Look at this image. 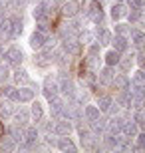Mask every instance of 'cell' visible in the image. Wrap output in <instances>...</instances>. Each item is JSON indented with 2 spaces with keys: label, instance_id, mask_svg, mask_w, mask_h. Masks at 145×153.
<instances>
[{
  "label": "cell",
  "instance_id": "6da1fadb",
  "mask_svg": "<svg viewBox=\"0 0 145 153\" xmlns=\"http://www.w3.org/2000/svg\"><path fill=\"white\" fill-rule=\"evenodd\" d=\"M2 58H6V62L10 64V66L18 68V66L22 64V60H24V52L20 50L18 46H10V48L4 52V56H2Z\"/></svg>",
  "mask_w": 145,
  "mask_h": 153
},
{
  "label": "cell",
  "instance_id": "7a4b0ae2",
  "mask_svg": "<svg viewBox=\"0 0 145 153\" xmlns=\"http://www.w3.org/2000/svg\"><path fill=\"white\" fill-rule=\"evenodd\" d=\"M88 18L91 20L94 24H101L103 22V10H101V2H97V0H94L91 4H89V8H88Z\"/></svg>",
  "mask_w": 145,
  "mask_h": 153
},
{
  "label": "cell",
  "instance_id": "3957f363",
  "mask_svg": "<svg viewBox=\"0 0 145 153\" xmlns=\"http://www.w3.org/2000/svg\"><path fill=\"white\" fill-rule=\"evenodd\" d=\"M62 48H64V52H66V56H80V54H82V42L72 40V38L64 40Z\"/></svg>",
  "mask_w": 145,
  "mask_h": 153
},
{
  "label": "cell",
  "instance_id": "277c9868",
  "mask_svg": "<svg viewBox=\"0 0 145 153\" xmlns=\"http://www.w3.org/2000/svg\"><path fill=\"white\" fill-rule=\"evenodd\" d=\"M34 20L36 22H46L50 18V2H40L36 8H34Z\"/></svg>",
  "mask_w": 145,
  "mask_h": 153
},
{
  "label": "cell",
  "instance_id": "5b68a950",
  "mask_svg": "<svg viewBox=\"0 0 145 153\" xmlns=\"http://www.w3.org/2000/svg\"><path fill=\"white\" fill-rule=\"evenodd\" d=\"M22 30H24V26H22V16H12L10 18V32H8V38H10V40H16L18 36L22 34Z\"/></svg>",
  "mask_w": 145,
  "mask_h": 153
},
{
  "label": "cell",
  "instance_id": "8992f818",
  "mask_svg": "<svg viewBox=\"0 0 145 153\" xmlns=\"http://www.w3.org/2000/svg\"><path fill=\"white\" fill-rule=\"evenodd\" d=\"M131 44L135 46V50L143 52L145 50V32L139 28H133L131 30Z\"/></svg>",
  "mask_w": 145,
  "mask_h": 153
},
{
  "label": "cell",
  "instance_id": "52a82bcc",
  "mask_svg": "<svg viewBox=\"0 0 145 153\" xmlns=\"http://www.w3.org/2000/svg\"><path fill=\"white\" fill-rule=\"evenodd\" d=\"M48 40H50V36H48V34H42V32H38V30H34L32 36H30V46H32L34 50H40L42 46H46Z\"/></svg>",
  "mask_w": 145,
  "mask_h": 153
},
{
  "label": "cell",
  "instance_id": "ba28073f",
  "mask_svg": "<svg viewBox=\"0 0 145 153\" xmlns=\"http://www.w3.org/2000/svg\"><path fill=\"white\" fill-rule=\"evenodd\" d=\"M58 94H60V88H58V82L52 78H46L44 79V96L48 97V100H52V97H56Z\"/></svg>",
  "mask_w": 145,
  "mask_h": 153
},
{
  "label": "cell",
  "instance_id": "9c48e42d",
  "mask_svg": "<svg viewBox=\"0 0 145 153\" xmlns=\"http://www.w3.org/2000/svg\"><path fill=\"white\" fill-rule=\"evenodd\" d=\"M62 10H64V16H68V18H76V16L80 14V10H82V6H80L78 0H70V2H64Z\"/></svg>",
  "mask_w": 145,
  "mask_h": 153
},
{
  "label": "cell",
  "instance_id": "30bf717a",
  "mask_svg": "<svg viewBox=\"0 0 145 153\" xmlns=\"http://www.w3.org/2000/svg\"><path fill=\"white\" fill-rule=\"evenodd\" d=\"M48 102H50V114H52V117H54V119H60L62 114H64V105H66V103L62 102L58 96L52 97V100H48Z\"/></svg>",
  "mask_w": 145,
  "mask_h": 153
},
{
  "label": "cell",
  "instance_id": "8fae6325",
  "mask_svg": "<svg viewBox=\"0 0 145 153\" xmlns=\"http://www.w3.org/2000/svg\"><path fill=\"white\" fill-rule=\"evenodd\" d=\"M112 44H113V50H117L119 54H123V52L129 50L127 36H123V34H115V36L112 38Z\"/></svg>",
  "mask_w": 145,
  "mask_h": 153
},
{
  "label": "cell",
  "instance_id": "7c38bea8",
  "mask_svg": "<svg viewBox=\"0 0 145 153\" xmlns=\"http://www.w3.org/2000/svg\"><path fill=\"white\" fill-rule=\"evenodd\" d=\"M72 129H74V125H72V121L70 119H58L56 121V125H54V131H56L58 135H70L72 133Z\"/></svg>",
  "mask_w": 145,
  "mask_h": 153
},
{
  "label": "cell",
  "instance_id": "4fadbf2b",
  "mask_svg": "<svg viewBox=\"0 0 145 153\" xmlns=\"http://www.w3.org/2000/svg\"><path fill=\"white\" fill-rule=\"evenodd\" d=\"M137 133H139V125L135 123V121H129V119H125V121H123V125H121V135L131 139V137H135Z\"/></svg>",
  "mask_w": 145,
  "mask_h": 153
},
{
  "label": "cell",
  "instance_id": "5bb4252c",
  "mask_svg": "<svg viewBox=\"0 0 145 153\" xmlns=\"http://www.w3.org/2000/svg\"><path fill=\"white\" fill-rule=\"evenodd\" d=\"M112 32L106 28H101V26H97V30H95V42L100 46H106V44H112Z\"/></svg>",
  "mask_w": 145,
  "mask_h": 153
},
{
  "label": "cell",
  "instance_id": "9a60e30c",
  "mask_svg": "<svg viewBox=\"0 0 145 153\" xmlns=\"http://www.w3.org/2000/svg\"><path fill=\"white\" fill-rule=\"evenodd\" d=\"M115 103L119 108H131V91L129 90H119L115 96Z\"/></svg>",
  "mask_w": 145,
  "mask_h": 153
},
{
  "label": "cell",
  "instance_id": "2e32d148",
  "mask_svg": "<svg viewBox=\"0 0 145 153\" xmlns=\"http://www.w3.org/2000/svg\"><path fill=\"white\" fill-rule=\"evenodd\" d=\"M58 88H60V94H64L66 97H74V94H76V85H74L72 79H62L60 84H58Z\"/></svg>",
  "mask_w": 145,
  "mask_h": 153
},
{
  "label": "cell",
  "instance_id": "e0dca14e",
  "mask_svg": "<svg viewBox=\"0 0 145 153\" xmlns=\"http://www.w3.org/2000/svg\"><path fill=\"white\" fill-rule=\"evenodd\" d=\"M112 84L115 85V90H129V85H131V79L127 78V74H117V76H113Z\"/></svg>",
  "mask_w": 145,
  "mask_h": 153
},
{
  "label": "cell",
  "instance_id": "ac0fdd59",
  "mask_svg": "<svg viewBox=\"0 0 145 153\" xmlns=\"http://www.w3.org/2000/svg\"><path fill=\"white\" fill-rule=\"evenodd\" d=\"M113 66H106L103 70H100V74H97V79H100L101 84H106V85H109L112 84V79H113Z\"/></svg>",
  "mask_w": 145,
  "mask_h": 153
},
{
  "label": "cell",
  "instance_id": "d6986e66",
  "mask_svg": "<svg viewBox=\"0 0 145 153\" xmlns=\"http://www.w3.org/2000/svg\"><path fill=\"white\" fill-rule=\"evenodd\" d=\"M123 16H127V6L123 4V2H115L112 6V18L113 20H121Z\"/></svg>",
  "mask_w": 145,
  "mask_h": 153
},
{
  "label": "cell",
  "instance_id": "ffe728a7",
  "mask_svg": "<svg viewBox=\"0 0 145 153\" xmlns=\"http://www.w3.org/2000/svg\"><path fill=\"white\" fill-rule=\"evenodd\" d=\"M56 147L62 149V151H76V149H78L76 145H74V141H72L68 135H62L60 139H58V141H56Z\"/></svg>",
  "mask_w": 145,
  "mask_h": 153
},
{
  "label": "cell",
  "instance_id": "44dd1931",
  "mask_svg": "<svg viewBox=\"0 0 145 153\" xmlns=\"http://www.w3.org/2000/svg\"><path fill=\"white\" fill-rule=\"evenodd\" d=\"M100 109H97V105H86L84 109V121H88V123H91V121H95V119L100 117Z\"/></svg>",
  "mask_w": 145,
  "mask_h": 153
},
{
  "label": "cell",
  "instance_id": "7402d4cb",
  "mask_svg": "<svg viewBox=\"0 0 145 153\" xmlns=\"http://www.w3.org/2000/svg\"><path fill=\"white\" fill-rule=\"evenodd\" d=\"M38 135H40V131L36 129V127H28V129H24V139H26V143H28V147L36 145Z\"/></svg>",
  "mask_w": 145,
  "mask_h": 153
},
{
  "label": "cell",
  "instance_id": "603a6c76",
  "mask_svg": "<svg viewBox=\"0 0 145 153\" xmlns=\"http://www.w3.org/2000/svg\"><path fill=\"white\" fill-rule=\"evenodd\" d=\"M30 117H32L36 123L44 119V108H42V103H38V102H34V103H32V109H30Z\"/></svg>",
  "mask_w": 145,
  "mask_h": 153
},
{
  "label": "cell",
  "instance_id": "cb8c5ba5",
  "mask_svg": "<svg viewBox=\"0 0 145 153\" xmlns=\"http://www.w3.org/2000/svg\"><path fill=\"white\" fill-rule=\"evenodd\" d=\"M14 121H16L18 127L26 125V123L30 121V111H26V109H20V111H16V114H14Z\"/></svg>",
  "mask_w": 145,
  "mask_h": 153
},
{
  "label": "cell",
  "instance_id": "d4e9b609",
  "mask_svg": "<svg viewBox=\"0 0 145 153\" xmlns=\"http://www.w3.org/2000/svg\"><path fill=\"white\" fill-rule=\"evenodd\" d=\"M12 78H14V82H16L18 85H20V84H28V82H30L28 72H26V70H22V68H18L16 72H14V76H12Z\"/></svg>",
  "mask_w": 145,
  "mask_h": 153
},
{
  "label": "cell",
  "instance_id": "484cf974",
  "mask_svg": "<svg viewBox=\"0 0 145 153\" xmlns=\"http://www.w3.org/2000/svg\"><path fill=\"white\" fill-rule=\"evenodd\" d=\"M119 58H121V54H119L117 50H113V48H112V50H109V52L106 54V64H107V66H117Z\"/></svg>",
  "mask_w": 145,
  "mask_h": 153
},
{
  "label": "cell",
  "instance_id": "4316f807",
  "mask_svg": "<svg viewBox=\"0 0 145 153\" xmlns=\"http://www.w3.org/2000/svg\"><path fill=\"white\" fill-rule=\"evenodd\" d=\"M36 96L34 88H20V102H32Z\"/></svg>",
  "mask_w": 145,
  "mask_h": 153
},
{
  "label": "cell",
  "instance_id": "83f0119b",
  "mask_svg": "<svg viewBox=\"0 0 145 153\" xmlns=\"http://www.w3.org/2000/svg\"><path fill=\"white\" fill-rule=\"evenodd\" d=\"M112 103H113L112 97L101 96L100 100H97V109H100V111H106V114H107V109H109V105H112Z\"/></svg>",
  "mask_w": 145,
  "mask_h": 153
},
{
  "label": "cell",
  "instance_id": "f1b7e54d",
  "mask_svg": "<svg viewBox=\"0 0 145 153\" xmlns=\"http://www.w3.org/2000/svg\"><path fill=\"white\" fill-rule=\"evenodd\" d=\"M117 66L123 70V74H127L129 68L133 66V56H127V58H119V62H117Z\"/></svg>",
  "mask_w": 145,
  "mask_h": 153
},
{
  "label": "cell",
  "instance_id": "f546056e",
  "mask_svg": "<svg viewBox=\"0 0 145 153\" xmlns=\"http://www.w3.org/2000/svg\"><path fill=\"white\" fill-rule=\"evenodd\" d=\"M14 114V108H12L8 102H2L0 103V117H10Z\"/></svg>",
  "mask_w": 145,
  "mask_h": 153
},
{
  "label": "cell",
  "instance_id": "4dcf8cb0",
  "mask_svg": "<svg viewBox=\"0 0 145 153\" xmlns=\"http://www.w3.org/2000/svg\"><path fill=\"white\" fill-rule=\"evenodd\" d=\"M10 137L14 139V141H24V129L22 127L18 129V125L16 127H10Z\"/></svg>",
  "mask_w": 145,
  "mask_h": 153
},
{
  "label": "cell",
  "instance_id": "1f68e13d",
  "mask_svg": "<svg viewBox=\"0 0 145 153\" xmlns=\"http://www.w3.org/2000/svg\"><path fill=\"white\" fill-rule=\"evenodd\" d=\"M135 123L139 125V127H145V109H137L135 111Z\"/></svg>",
  "mask_w": 145,
  "mask_h": 153
},
{
  "label": "cell",
  "instance_id": "d6a6232c",
  "mask_svg": "<svg viewBox=\"0 0 145 153\" xmlns=\"http://www.w3.org/2000/svg\"><path fill=\"white\" fill-rule=\"evenodd\" d=\"M137 145H135V149H143L145 151V131H141V133H137Z\"/></svg>",
  "mask_w": 145,
  "mask_h": 153
},
{
  "label": "cell",
  "instance_id": "836d02e7",
  "mask_svg": "<svg viewBox=\"0 0 145 153\" xmlns=\"http://www.w3.org/2000/svg\"><path fill=\"white\" fill-rule=\"evenodd\" d=\"M127 32H129V26H127V24H123V22L115 24V34H123V36H127Z\"/></svg>",
  "mask_w": 145,
  "mask_h": 153
},
{
  "label": "cell",
  "instance_id": "e575fe53",
  "mask_svg": "<svg viewBox=\"0 0 145 153\" xmlns=\"http://www.w3.org/2000/svg\"><path fill=\"white\" fill-rule=\"evenodd\" d=\"M133 82H137V84L145 85V70H139V72H135V76H133Z\"/></svg>",
  "mask_w": 145,
  "mask_h": 153
},
{
  "label": "cell",
  "instance_id": "d590c367",
  "mask_svg": "<svg viewBox=\"0 0 145 153\" xmlns=\"http://www.w3.org/2000/svg\"><path fill=\"white\" fill-rule=\"evenodd\" d=\"M10 78V74H8V68H4V66H0V85H4V82Z\"/></svg>",
  "mask_w": 145,
  "mask_h": 153
},
{
  "label": "cell",
  "instance_id": "8d00e7d4",
  "mask_svg": "<svg viewBox=\"0 0 145 153\" xmlns=\"http://www.w3.org/2000/svg\"><path fill=\"white\" fill-rule=\"evenodd\" d=\"M2 147L4 149H14L16 147V145H14V139H12V137L10 139H2Z\"/></svg>",
  "mask_w": 145,
  "mask_h": 153
},
{
  "label": "cell",
  "instance_id": "74e56055",
  "mask_svg": "<svg viewBox=\"0 0 145 153\" xmlns=\"http://www.w3.org/2000/svg\"><path fill=\"white\" fill-rule=\"evenodd\" d=\"M36 30H38V32H42V34H48V36H50V30H48V26H46L44 22H38Z\"/></svg>",
  "mask_w": 145,
  "mask_h": 153
},
{
  "label": "cell",
  "instance_id": "f35d334b",
  "mask_svg": "<svg viewBox=\"0 0 145 153\" xmlns=\"http://www.w3.org/2000/svg\"><path fill=\"white\" fill-rule=\"evenodd\" d=\"M129 6H139V8H145V0H127Z\"/></svg>",
  "mask_w": 145,
  "mask_h": 153
},
{
  "label": "cell",
  "instance_id": "ab89813d",
  "mask_svg": "<svg viewBox=\"0 0 145 153\" xmlns=\"http://www.w3.org/2000/svg\"><path fill=\"white\" fill-rule=\"evenodd\" d=\"M137 24H145V10L141 8V12H139V18H137Z\"/></svg>",
  "mask_w": 145,
  "mask_h": 153
},
{
  "label": "cell",
  "instance_id": "60d3db41",
  "mask_svg": "<svg viewBox=\"0 0 145 153\" xmlns=\"http://www.w3.org/2000/svg\"><path fill=\"white\" fill-rule=\"evenodd\" d=\"M4 135V127H2V123H0V137Z\"/></svg>",
  "mask_w": 145,
  "mask_h": 153
},
{
  "label": "cell",
  "instance_id": "b9f144b4",
  "mask_svg": "<svg viewBox=\"0 0 145 153\" xmlns=\"http://www.w3.org/2000/svg\"><path fill=\"white\" fill-rule=\"evenodd\" d=\"M115 2H125V0H115Z\"/></svg>",
  "mask_w": 145,
  "mask_h": 153
},
{
  "label": "cell",
  "instance_id": "7bdbcfd3",
  "mask_svg": "<svg viewBox=\"0 0 145 153\" xmlns=\"http://www.w3.org/2000/svg\"><path fill=\"white\" fill-rule=\"evenodd\" d=\"M143 109H145V108H143Z\"/></svg>",
  "mask_w": 145,
  "mask_h": 153
}]
</instances>
